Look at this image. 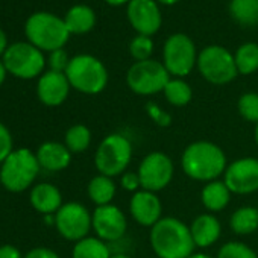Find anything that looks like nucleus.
<instances>
[{
    "label": "nucleus",
    "instance_id": "nucleus-1",
    "mask_svg": "<svg viewBox=\"0 0 258 258\" xmlns=\"http://www.w3.org/2000/svg\"><path fill=\"white\" fill-rule=\"evenodd\" d=\"M181 166L190 179L207 184L223 176L228 163L220 146L207 140H198L184 149Z\"/></svg>",
    "mask_w": 258,
    "mask_h": 258
},
{
    "label": "nucleus",
    "instance_id": "nucleus-2",
    "mask_svg": "<svg viewBox=\"0 0 258 258\" xmlns=\"http://www.w3.org/2000/svg\"><path fill=\"white\" fill-rule=\"evenodd\" d=\"M149 241L157 258H188L196 249L190 226L178 217H161L151 228Z\"/></svg>",
    "mask_w": 258,
    "mask_h": 258
},
{
    "label": "nucleus",
    "instance_id": "nucleus-3",
    "mask_svg": "<svg viewBox=\"0 0 258 258\" xmlns=\"http://www.w3.org/2000/svg\"><path fill=\"white\" fill-rule=\"evenodd\" d=\"M25 34L28 41L41 52L64 49V44L70 37L64 19L50 13L32 14L25 23Z\"/></svg>",
    "mask_w": 258,
    "mask_h": 258
},
{
    "label": "nucleus",
    "instance_id": "nucleus-4",
    "mask_svg": "<svg viewBox=\"0 0 258 258\" xmlns=\"http://www.w3.org/2000/svg\"><path fill=\"white\" fill-rule=\"evenodd\" d=\"M40 169L41 167L37 155L31 149H16L0 164V182L8 191H25L34 184L40 173Z\"/></svg>",
    "mask_w": 258,
    "mask_h": 258
},
{
    "label": "nucleus",
    "instance_id": "nucleus-5",
    "mask_svg": "<svg viewBox=\"0 0 258 258\" xmlns=\"http://www.w3.org/2000/svg\"><path fill=\"white\" fill-rule=\"evenodd\" d=\"M133 160V143L126 136L114 133L106 136L94 154V166L100 175L114 178L123 175Z\"/></svg>",
    "mask_w": 258,
    "mask_h": 258
},
{
    "label": "nucleus",
    "instance_id": "nucleus-6",
    "mask_svg": "<svg viewBox=\"0 0 258 258\" xmlns=\"http://www.w3.org/2000/svg\"><path fill=\"white\" fill-rule=\"evenodd\" d=\"M66 76L72 88L84 94H99L108 84V72L93 55H76L70 59Z\"/></svg>",
    "mask_w": 258,
    "mask_h": 258
},
{
    "label": "nucleus",
    "instance_id": "nucleus-7",
    "mask_svg": "<svg viewBox=\"0 0 258 258\" xmlns=\"http://www.w3.org/2000/svg\"><path fill=\"white\" fill-rule=\"evenodd\" d=\"M2 61L7 72L20 79H34L43 75L46 66L43 52L29 41L10 44Z\"/></svg>",
    "mask_w": 258,
    "mask_h": 258
},
{
    "label": "nucleus",
    "instance_id": "nucleus-8",
    "mask_svg": "<svg viewBox=\"0 0 258 258\" xmlns=\"http://www.w3.org/2000/svg\"><path fill=\"white\" fill-rule=\"evenodd\" d=\"M198 69L205 81L214 85L232 82L238 72L234 55L220 46H208L198 55Z\"/></svg>",
    "mask_w": 258,
    "mask_h": 258
},
{
    "label": "nucleus",
    "instance_id": "nucleus-9",
    "mask_svg": "<svg viewBox=\"0 0 258 258\" xmlns=\"http://www.w3.org/2000/svg\"><path fill=\"white\" fill-rule=\"evenodd\" d=\"M169 81L170 73L164 64L154 59L133 64L126 75L127 87L140 96H154L160 91H164Z\"/></svg>",
    "mask_w": 258,
    "mask_h": 258
},
{
    "label": "nucleus",
    "instance_id": "nucleus-10",
    "mask_svg": "<svg viewBox=\"0 0 258 258\" xmlns=\"http://www.w3.org/2000/svg\"><path fill=\"white\" fill-rule=\"evenodd\" d=\"M137 173L143 190L158 193L172 182L175 175V166L167 154L155 151L148 154L140 161Z\"/></svg>",
    "mask_w": 258,
    "mask_h": 258
},
{
    "label": "nucleus",
    "instance_id": "nucleus-11",
    "mask_svg": "<svg viewBox=\"0 0 258 258\" xmlns=\"http://www.w3.org/2000/svg\"><path fill=\"white\" fill-rule=\"evenodd\" d=\"M164 67L175 78H184L191 73L198 62L196 47L184 34H175L164 44Z\"/></svg>",
    "mask_w": 258,
    "mask_h": 258
},
{
    "label": "nucleus",
    "instance_id": "nucleus-12",
    "mask_svg": "<svg viewBox=\"0 0 258 258\" xmlns=\"http://www.w3.org/2000/svg\"><path fill=\"white\" fill-rule=\"evenodd\" d=\"M91 222V213L79 202H67L55 214V226L59 235L75 243L88 237V232L93 229Z\"/></svg>",
    "mask_w": 258,
    "mask_h": 258
},
{
    "label": "nucleus",
    "instance_id": "nucleus-13",
    "mask_svg": "<svg viewBox=\"0 0 258 258\" xmlns=\"http://www.w3.org/2000/svg\"><path fill=\"white\" fill-rule=\"evenodd\" d=\"M223 182L232 195H252L258 191V160L243 157L232 161L223 173Z\"/></svg>",
    "mask_w": 258,
    "mask_h": 258
},
{
    "label": "nucleus",
    "instance_id": "nucleus-14",
    "mask_svg": "<svg viewBox=\"0 0 258 258\" xmlns=\"http://www.w3.org/2000/svg\"><path fill=\"white\" fill-rule=\"evenodd\" d=\"M91 216L93 231L96 232V237H99L105 243L111 244L124 237L127 229V220L124 213L118 207L112 204L96 207Z\"/></svg>",
    "mask_w": 258,
    "mask_h": 258
},
{
    "label": "nucleus",
    "instance_id": "nucleus-15",
    "mask_svg": "<svg viewBox=\"0 0 258 258\" xmlns=\"http://www.w3.org/2000/svg\"><path fill=\"white\" fill-rule=\"evenodd\" d=\"M127 19L140 34L151 37L161 26V13L154 0H129Z\"/></svg>",
    "mask_w": 258,
    "mask_h": 258
},
{
    "label": "nucleus",
    "instance_id": "nucleus-16",
    "mask_svg": "<svg viewBox=\"0 0 258 258\" xmlns=\"http://www.w3.org/2000/svg\"><path fill=\"white\" fill-rule=\"evenodd\" d=\"M129 213L139 225L152 228L163 217V204L157 193L142 188L131 196Z\"/></svg>",
    "mask_w": 258,
    "mask_h": 258
},
{
    "label": "nucleus",
    "instance_id": "nucleus-17",
    "mask_svg": "<svg viewBox=\"0 0 258 258\" xmlns=\"http://www.w3.org/2000/svg\"><path fill=\"white\" fill-rule=\"evenodd\" d=\"M70 88L72 85L66 73L47 70L38 79L37 96L46 106H59L69 97Z\"/></svg>",
    "mask_w": 258,
    "mask_h": 258
},
{
    "label": "nucleus",
    "instance_id": "nucleus-18",
    "mask_svg": "<svg viewBox=\"0 0 258 258\" xmlns=\"http://www.w3.org/2000/svg\"><path fill=\"white\" fill-rule=\"evenodd\" d=\"M190 232L196 247L205 249L219 241L222 235V225L214 214L204 213L193 219L190 225Z\"/></svg>",
    "mask_w": 258,
    "mask_h": 258
},
{
    "label": "nucleus",
    "instance_id": "nucleus-19",
    "mask_svg": "<svg viewBox=\"0 0 258 258\" xmlns=\"http://www.w3.org/2000/svg\"><path fill=\"white\" fill-rule=\"evenodd\" d=\"M37 160L40 167L47 172H61L70 166L72 152L66 145L56 142H46L37 151Z\"/></svg>",
    "mask_w": 258,
    "mask_h": 258
},
{
    "label": "nucleus",
    "instance_id": "nucleus-20",
    "mask_svg": "<svg viewBox=\"0 0 258 258\" xmlns=\"http://www.w3.org/2000/svg\"><path fill=\"white\" fill-rule=\"evenodd\" d=\"M29 201L32 207L44 216H55L58 210L64 205L61 191L55 185L47 184V182L37 184L31 190Z\"/></svg>",
    "mask_w": 258,
    "mask_h": 258
},
{
    "label": "nucleus",
    "instance_id": "nucleus-21",
    "mask_svg": "<svg viewBox=\"0 0 258 258\" xmlns=\"http://www.w3.org/2000/svg\"><path fill=\"white\" fill-rule=\"evenodd\" d=\"M231 190L228 188V185L223 182V179H216L211 182H207L202 187L201 191V201L202 205L210 211V213H219L223 211L229 201H231Z\"/></svg>",
    "mask_w": 258,
    "mask_h": 258
},
{
    "label": "nucleus",
    "instance_id": "nucleus-22",
    "mask_svg": "<svg viewBox=\"0 0 258 258\" xmlns=\"http://www.w3.org/2000/svg\"><path fill=\"white\" fill-rule=\"evenodd\" d=\"M64 23L70 34L82 35L93 29L96 23L94 11L87 5H76L69 10V13L64 17Z\"/></svg>",
    "mask_w": 258,
    "mask_h": 258
},
{
    "label": "nucleus",
    "instance_id": "nucleus-23",
    "mask_svg": "<svg viewBox=\"0 0 258 258\" xmlns=\"http://www.w3.org/2000/svg\"><path fill=\"white\" fill-rule=\"evenodd\" d=\"M115 191H117V188H115L112 178L100 175V173L96 175L94 178H91V181L87 185L88 198L96 207L109 205L115 196Z\"/></svg>",
    "mask_w": 258,
    "mask_h": 258
},
{
    "label": "nucleus",
    "instance_id": "nucleus-24",
    "mask_svg": "<svg viewBox=\"0 0 258 258\" xmlns=\"http://www.w3.org/2000/svg\"><path fill=\"white\" fill-rule=\"evenodd\" d=\"M229 228L237 235H250L258 229V208L244 205L237 208L229 217Z\"/></svg>",
    "mask_w": 258,
    "mask_h": 258
},
{
    "label": "nucleus",
    "instance_id": "nucleus-25",
    "mask_svg": "<svg viewBox=\"0 0 258 258\" xmlns=\"http://www.w3.org/2000/svg\"><path fill=\"white\" fill-rule=\"evenodd\" d=\"M111 246L99 237H85L75 243L72 258H111Z\"/></svg>",
    "mask_w": 258,
    "mask_h": 258
},
{
    "label": "nucleus",
    "instance_id": "nucleus-26",
    "mask_svg": "<svg viewBox=\"0 0 258 258\" xmlns=\"http://www.w3.org/2000/svg\"><path fill=\"white\" fill-rule=\"evenodd\" d=\"M231 16L243 26H253L258 23V0H231Z\"/></svg>",
    "mask_w": 258,
    "mask_h": 258
},
{
    "label": "nucleus",
    "instance_id": "nucleus-27",
    "mask_svg": "<svg viewBox=\"0 0 258 258\" xmlns=\"http://www.w3.org/2000/svg\"><path fill=\"white\" fill-rule=\"evenodd\" d=\"M163 93L166 100L173 106H185L191 102L193 97L191 87L181 78H170Z\"/></svg>",
    "mask_w": 258,
    "mask_h": 258
},
{
    "label": "nucleus",
    "instance_id": "nucleus-28",
    "mask_svg": "<svg viewBox=\"0 0 258 258\" xmlns=\"http://www.w3.org/2000/svg\"><path fill=\"white\" fill-rule=\"evenodd\" d=\"M238 75H252L258 70V46L255 43L241 44L234 55Z\"/></svg>",
    "mask_w": 258,
    "mask_h": 258
},
{
    "label": "nucleus",
    "instance_id": "nucleus-29",
    "mask_svg": "<svg viewBox=\"0 0 258 258\" xmlns=\"http://www.w3.org/2000/svg\"><path fill=\"white\" fill-rule=\"evenodd\" d=\"M64 145L72 154L85 152L91 145V131L85 124H73L67 129Z\"/></svg>",
    "mask_w": 258,
    "mask_h": 258
},
{
    "label": "nucleus",
    "instance_id": "nucleus-30",
    "mask_svg": "<svg viewBox=\"0 0 258 258\" xmlns=\"http://www.w3.org/2000/svg\"><path fill=\"white\" fill-rule=\"evenodd\" d=\"M237 109L238 114L250 121V123H258V93H244L240 96L237 102Z\"/></svg>",
    "mask_w": 258,
    "mask_h": 258
},
{
    "label": "nucleus",
    "instance_id": "nucleus-31",
    "mask_svg": "<svg viewBox=\"0 0 258 258\" xmlns=\"http://www.w3.org/2000/svg\"><path fill=\"white\" fill-rule=\"evenodd\" d=\"M216 258H258V255L243 241H228L220 246Z\"/></svg>",
    "mask_w": 258,
    "mask_h": 258
},
{
    "label": "nucleus",
    "instance_id": "nucleus-32",
    "mask_svg": "<svg viewBox=\"0 0 258 258\" xmlns=\"http://www.w3.org/2000/svg\"><path fill=\"white\" fill-rule=\"evenodd\" d=\"M129 52H131V56L136 59V62L148 61L151 59V55L154 52V43L149 37L139 35L129 44Z\"/></svg>",
    "mask_w": 258,
    "mask_h": 258
},
{
    "label": "nucleus",
    "instance_id": "nucleus-33",
    "mask_svg": "<svg viewBox=\"0 0 258 258\" xmlns=\"http://www.w3.org/2000/svg\"><path fill=\"white\" fill-rule=\"evenodd\" d=\"M146 111H148L149 117L152 118V121H154L155 124H158L160 127H167V126L172 124V120H173L172 114L167 112L164 108H161L158 103H155V102H148V103H146Z\"/></svg>",
    "mask_w": 258,
    "mask_h": 258
},
{
    "label": "nucleus",
    "instance_id": "nucleus-34",
    "mask_svg": "<svg viewBox=\"0 0 258 258\" xmlns=\"http://www.w3.org/2000/svg\"><path fill=\"white\" fill-rule=\"evenodd\" d=\"M70 59L72 58H69V55H67V52L64 49L53 50V52H50V56H49V67H50L52 72L66 73Z\"/></svg>",
    "mask_w": 258,
    "mask_h": 258
},
{
    "label": "nucleus",
    "instance_id": "nucleus-35",
    "mask_svg": "<svg viewBox=\"0 0 258 258\" xmlns=\"http://www.w3.org/2000/svg\"><path fill=\"white\" fill-rule=\"evenodd\" d=\"M13 137L10 129L0 121V164H2L13 152Z\"/></svg>",
    "mask_w": 258,
    "mask_h": 258
},
{
    "label": "nucleus",
    "instance_id": "nucleus-36",
    "mask_svg": "<svg viewBox=\"0 0 258 258\" xmlns=\"http://www.w3.org/2000/svg\"><path fill=\"white\" fill-rule=\"evenodd\" d=\"M120 184H121V188H124L126 191L133 193V195L136 191L142 190V182H140L137 172H124L120 176Z\"/></svg>",
    "mask_w": 258,
    "mask_h": 258
},
{
    "label": "nucleus",
    "instance_id": "nucleus-37",
    "mask_svg": "<svg viewBox=\"0 0 258 258\" xmlns=\"http://www.w3.org/2000/svg\"><path fill=\"white\" fill-rule=\"evenodd\" d=\"M25 258H59V255L49 247H34L25 255Z\"/></svg>",
    "mask_w": 258,
    "mask_h": 258
},
{
    "label": "nucleus",
    "instance_id": "nucleus-38",
    "mask_svg": "<svg viewBox=\"0 0 258 258\" xmlns=\"http://www.w3.org/2000/svg\"><path fill=\"white\" fill-rule=\"evenodd\" d=\"M0 258H25L20 252V249H17L13 244H2L0 246Z\"/></svg>",
    "mask_w": 258,
    "mask_h": 258
},
{
    "label": "nucleus",
    "instance_id": "nucleus-39",
    "mask_svg": "<svg viewBox=\"0 0 258 258\" xmlns=\"http://www.w3.org/2000/svg\"><path fill=\"white\" fill-rule=\"evenodd\" d=\"M10 44H8V37L5 34V31L0 28V56H4L5 52L8 50Z\"/></svg>",
    "mask_w": 258,
    "mask_h": 258
},
{
    "label": "nucleus",
    "instance_id": "nucleus-40",
    "mask_svg": "<svg viewBox=\"0 0 258 258\" xmlns=\"http://www.w3.org/2000/svg\"><path fill=\"white\" fill-rule=\"evenodd\" d=\"M7 69H5V66H4V61L0 59V85H2L4 82H5V78H7Z\"/></svg>",
    "mask_w": 258,
    "mask_h": 258
},
{
    "label": "nucleus",
    "instance_id": "nucleus-41",
    "mask_svg": "<svg viewBox=\"0 0 258 258\" xmlns=\"http://www.w3.org/2000/svg\"><path fill=\"white\" fill-rule=\"evenodd\" d=\"M188 258H213V256L208 253H204V252H193Z\"/></svg>",
    "mask_w": 258,
    "mask_h": 258
},
{
    "label": "nucleus",
    "instance_id": "nucleus-42",
    "mask_svg": "<svg viewBox=\"0 0 258 258\" xmlns=\"http://www.w3.org/2000/svg\"><path fill=\"white\" fill-rule=\"evenodd\" d=\"M106 4L109 5H114V7H118V5H123L124 2H127V0H105Z\"/></svg>",
    "mask_w": 258,
    "mask_h": 258
},
{
    "label": "nucleus",
    "instance_id": "nucleus-43",
    "mask_svg": "<svg viewBox=\"0 0 258 258\" xmlns=\"http://www.w3.org/2000/svg\"><path fill=\"white\" fill-rule=\"evenodd\" d=\"M111 258H131V256L126 255V253H123V252H118V253H112Z\"/></svg>",
    "mask_w": 258,
    "mask_h": 258
},
{
    "label": "nucleus",
    "instance_id": "nucleus-44",
    "mask_svg": "<svg viewBox=\"0 0 258 258\" xmlns=\"http://www.w3.org/2000/svg\"><path fill=\"white\" fill-rule=\"evenodd\" d=\"M160 4H163V5H173V4H176L178 0H158Z\"/></svg>",
    "mask_w": 258,
    "mask_h": 258
},
{
    "label": "nucleus",
    "instance_id": "nucleus-45",
    "mask_svg": "<svg viewBox=\"0 0 258 258\" xmlns=\"http://www.w3.org/2000/svg\"><path fill=\"white\" fill-rule=\"evenodd\" d=\"M253 134H255V136H253V137H255V143H256V146H258V123L255 124V133H253Z\"/></svg>",
    "mask_w": 258,
    "mask_h": 258
},
{
    "label": "nucleus",
    "instance_id": "nucleus-46",
    "mask_svg": "<svg viewBox=\"0 0 258 258\" xmlns=\"http://www.w3.org/2000/svg\"><path fill=\"white\" fill-rule=\"evenodd\" d=\"M0 184H2V182H0Z\"/></svg>",
    "mask_w": 258,
    "mask_h": 258
}]
</instances>
